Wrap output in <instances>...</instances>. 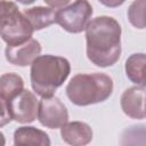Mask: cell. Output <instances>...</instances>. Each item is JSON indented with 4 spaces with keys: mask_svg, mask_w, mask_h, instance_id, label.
I'll list each match as a JSON object with an SVG mask.
<instances>
[{
    "mask_svg": "<svg viewBox=\"0 0 146 146\" xmlns=\"http://www.w3.org/2000/svg\"><path fill=\"white\" fill-rule=\"evenodd\" d=\"M87 57L98 67L114 65L121 56V26L111 16H98L86 26Z\"/></svg>",
    "mask_w": 146,
    "mask_h": 146,
    "instance_id": "obj_1",
    "label": "cell"
},
{
    "mask_svg": "<svg viewBox=\"0 0 146 146\" xmlns=\"http://www.w3.org/2000/svg\"><path fill=\"white\" fill-rule=\"evenodd\" d=\"M71 72L70 62L60 56L40 55L31 64L32 89L42 98L51 97L66 81Z\"/></svg>",
    "mask_w": 146,
    "mask_h": 146,
    "instance_id": "obj_2",
    "label": "cell"
},
{
    "mask_svg": "<svg viewBox=\"0 0 146 146\" xmlns=\"http://www.w3.org/2000/svg\"><path fill=\"white\" fill-rule=\"evenodd\" d=\"M113 80L105 73H80L66 86V96L76 106L103 103L113 92Z\"/></svg>",
    "mask_w": 146,
    "mask_h": 146,
    "instance_id": "obj_3",
    "label": "cell"
},
{
    "mask_svg": "<svg viewBox=\"0 0 146 146\" xmlns=\"http://www.w3.org/2000/svg\"><path fill=\"white\" fill-rule=\"evenodd\" d=\"M33 29L13 1H0V36L8 46L24 43L32 39Z\"/></svg>",
    "mask_w": 146,
    "mask_h": 146,
    "instance_id": "obj_4",
    "label": "cell"
},
{
    "mask_svg": "<svg viewBox=\"0 0 146 146\" xmlns=\"http://www.w3.org/2000/svg\"><path fill=\"white\" fill-rule=\"evenodd\" d=\"M92 13V7L87 0L73 1L65 7L57 9L55 23L70 33H80L86 30Z\"/></svg>",
    "mask_w": 146,
    "mask_h": 146,
    "instance_id": "obj_5",
    "label": "cell"
},
{
    "mask_svg": "<svg viewBox=\"0 0 146 146\" xmlns=\"http://www.w3.org/2000/svg\"><path fill=\"white\" fill-rule=\"evenodd\" d=\"M38 120L46 128L58 129L67 123L68 112L58 97L51 96L42 98L39 102Z\"/></svg>",
    "mask_w": 146,
    "mask_h": 146,
    "instance_id": "obj_6",
    "label": "cell"
},
{
    "mask_svg": "<svg viewBox=\"0 0 146 146\" xmlns=\"http://www.w3.org/2000/svg\"><path fill=\"white\" fill-rule=\"evenodd\" d=\"M39 100L36 96L24 89L19 95L8 102V108L13 120L19 123H31L38 116Z\"/></svg>",
    "mask_w": 146,
    "mask_h": 146,
    "instance_id": "obj_7",
    "label": "cell"
},
{
    "mask_svg": "<svg viewBox=\"0 0 146 146\" xmlns=\"http://www.w3.org/2000/svg\"><path fill=\"white\" fill-rule=\"evenodd\" d=\"M41 44L35 39H30L29 41L16 44V46H7L5 49L6 59L17 66H27L33 63V60L40 56Z\"/></svg>",
    "mask_w": 146,
    "mask_h": 146,
    "instance_id": "obj_8",
    "label": "cell"
},
{
    "mask_svg": "<svg viewBox=\"0 0 146 146\" xmlns=\"http://www.w3.org/2000/svg\"><path fill=\"white\" fill-rule=\"evenodd\" d=\"M120 105L125 115L131 119H145V87L135 86L123 91Z\"/></svg>",
    "mask_w": 146,
    "mask_h": 146,
    "instance_id": "obj_9",
    "label": "cell"
},
{
    "mask_svg": "<svg viewBox=\"0 0 146 146\" xmlns=\"http://www.w3.org/2000/svg\"><path fill=\"white\" fill-rule=\"evenodd\" d=\"M60 136L71 146H87L92 140V129L86 122H67L60 128Z\"/></svg>",
    "mask_w": 146,
    "mask_h": 146,
    "instance_id": "obj_10",
    "label": "cell"
},
{
    "mask_svg": "<svg viewBox=\"0 0 146 146\" xmlns=\"http://www.w3.org/2000/svg\"><path fill=\"white\" fill-rule=\"evenodd\" d=\"M15 146H50L49 136L35 127L23 125L14 132Z\"/></svg>",
    "mask_w": 146,
    "mask_h": 146,
    "instance_id": "obj_11",
    "label": "cell"
},
{
    "mask_svg": "<svg viewBox=\"0 0 146 146\" xmlns=\"http://www.w3.org/2000/svg\"><path fill=\"white\" fill-rule=\"evenodd\" d=\"M56 11L57 9H54L51 7L36 6L25 9L23 15L31 24L33 31H40L55 23Z\"/></svg>",
    "mask_w": 146,
    "mask_h": 146,
    "instance_id": "obj_12",
    "label": "cell"
},
{
    "mask_svg": "<svg viewBox=\"0 0 146 146\" xmlns=\"http://www.w3.org/2000/svg\"><path fill=\"white\" fill-rule=\"evenodd\" d=\"M145 64L146 56L144 52L132 54L125 60V75L135 84L145 87Z\"/></svg>",
    "mask_w": 146,
    "mask_h": 146,
    "instance_id": "obj_13",
    "label": "cell"
},
{
    "mask_svg": "<svg viewBox=\"0 0 146 146\" xmlns=\"http://www.w3.org/2000/svg\"><path fill=\"white\" fill-rule=\"evenodd\" d=\"M24 90V81L16 73H5L0 76V98L7 103Z\"/></svg>",
    "mask_w": 146,
    "mask_h": 146,
    "instance_id": "obj_14",
    "label": "cell"
},
{
    "mask_svg": "<svg viewBox=\"0 0 146 146\" xmlns=\"http://www.w3.org/2000/svg\"><path fill=\"white\" fill-rule=\"evenodd\" d=\"M121 146H145V125L127 128L121 136Z\"/></svg>",
    "mask_w": 146,
    "mask_h": 146,
    "instance_id": "obj_15",
    "label": "cell"
},
{
    "mask_svg": "<svg viewBox=\"0 0 146 146\" xmlns=\"http://www.w3.org/2000/svg\"><path fill=\"white\" fill-rule=\"evenodd\" d=\"M145 7H146V1L138 0V1H133L128 9L129 22L136 29H140V30L145 29Z\"/></svg>",
    "mask_w": 146,
    "mask_h": 146,
    "instance_id": "obj_16",
    "label": "cell"
},
{
    "mask_svg": "<svg viewBox=\"0 0 146 146\" xmlns=\"http://www.w3.org/2000/svg\"><path fill=\"white\" fill-rule=\"evenodd\" d=\"M11 120L13 119L10 116V112H9V108H8V103L0 98V128L8 124Z\"/></svg>",
    "mask_w": 146,
    "mask_h": 146,
    "instance_id": "obj_17",
    "label": "cell"
},
{
    "mask_svg": "<svg viewBox=\"0 0 146 146\" xmlns=\"http://www.w3.org/2000/svg\"><path fill=\"white\" fill-rule=\"evenodd\" d=\"M100 2H102V3H104V5H106V6H110V7H114V6H120V5H122V3H123V1H114V2H106V1H103V0H100Z\"/></svg>",
    "mask_w": 146,
    "mask_h": 146,
    "instance_id": "obj_18",
    "label": "cell"
},
{
    "mask_svg": "<svg viewBox=\"0 0 146 146\" xmlns=\"http://www.w3.org/2000/svg\"><path fill=\"white\" fill-rule=\"evenodd\" d=\"M6 145V138H5V135L0 131V146H5Z\"/></svg>",
    "mask_w": 146,
    "mask_h": 146,
    "instance_id": "obj_19",
    "label": "cell"
},
{
    "mask_svg": "<svg viewBox=\"0 0 146 146\" xmlns=\"http://www.w3.org/2000/svg\"><path fill=\"white\" fill-rule=\"evenodd\" d=\"M14 146H15V145H14Z\"/></svg>",
    "mask_w": 146,
    "mask_h": 146,
    "instance_id": "obj_20",
    "label": "cell"
}]
</instances>
